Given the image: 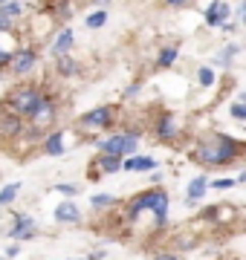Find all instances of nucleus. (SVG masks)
Wrapping results in <instances>:
<instances>
[{"label": "nucleus", "instance_id": "obj_1", "mask_svg": "<svg viewBox=\"0 0 246 260\" xmlns=\"http://www.w3.org/2000/svg\"><path fill=\"white\" fill-rule=\"evenodd\" d=\"M240 153H243V145L237 139H229V136H218V139L200 142V148H197V159L203 165H229V162H235Z\"/></svg>", "mask_w": 246, "mask_h": 260}, {"label": "nucleus", "instance_id": "obj_2", "mask_svg": "<svg viewBox=\"0 0 246 260\" xmlns=\"http://www.w3.org/2000/svg\"><path fill=\"white\" fill-rule=\"evenodd\" d=\"M41 99H44V95H41L35 87H15V90L6 95V107H9L12 113H18V116H32L35 107L41 104Z\"/></svg>", "mask_w": 246, "mask_h": 260}, {"label": "nucleus", "instance_id": "obj_3", "mask_svg": "<svg viewBox=\"0 0 246 260\" xmlns=\"http://www.w3.org/2000/svg\"><path fill=\"white\" fill-rule=\"evenodd\" d=\"M99 148L102 153L107 156H133V150H136V133H116V136H107L104 142H99Z\"/></svg>", "mask_w": 246, "mask_h": 260}, {"label": "nucleus", "instance_id": "obj_4", "mask_svg": "<svg viewBox=\"0 0 246 260\" xmlns=\"http://www.w3.org/2000/svg\"><path fill=\"white\" fill-rule=\"evenodd\" d=\"M148 214H153V229H162L168 220V194L165 191H148Z\"/></svg>", "mask_w": 246, "mask_h": 260}, {"label": "nucleus", "instance_id": "obj_5", "mask_svg": "<svg viewBox=\"0 0 246 260\" xmlns=\"http://www.w3.org/2000/svg\"><path fill=\"white\" fill-rule=\"evenodd\" d=\"M20 130H23L20 116H18V113H12L9 107H3V110H0V139H6V142L18 139Z\"/></svg>", "mask_w": 246, "mask_h": 260}, {"label": "nucleus", "instance_id": "obj_6", "mask_svg": "<svg viewBox=\"0 0 246 260\" xmlns=\"http://www.w3.org/2000/svg\"><path fill=\"white\" fill-rule=\"evenodd\" d=\"M113 121V107H96V110L84 113L81 119H78V124L87 130H96V127H107Z\"/></svg>", "mask_w": 246, "mask_h": 260}, {"label": "nucleus", "instance_id": "obj_7", "mask_svg": "<svg viewBox=\"0 0 246 260\" xmlns=\"http://www.w3.org/2000/svg\"><path fill=\"white\" fill-rule=\"evenodd\" d=\"M49 121H55V104L44 95V99H41V104L35 107V113H32V127L41 130V127H47Z\"/></svg>", "mask_w": 246, "mask_h": 260}, {"label": "nucleus", "instance_id": "obj_8", "mask_svg": "<svg viewBox=\"0 0 246 260\" xmlns=\"http://www.w3.org/2000/svg\"><path fill=\"white\" fill-rule=\"evenodd\" d=\"M9 237H15V240H32V237H35V220L26 217V214H18Z\"/></svg>", "mask_w": 246, "mask_h": 260}, {"label": "nucleus", "instance_id": "obj_9", "mask_svg": "<svg viewBox=\"0 0 246 260\" xmlns=\"http://www.w3.org/2000/svg\"><path fill=\"white\" fill-rule=\"evenodd\" d=\"M9 64H12V70H15V75H23L35 67V52H32V49H18V52H12Z\"/></svg>", "mask_w": 246, "mask_h": 260}, {"label": "nucleus", "instance_id": "obj_10", "mask_svg": "<svg viewBox=\"0 0 246 260\" xmlns=\"http://www.w3.org/2000/svg\"><path fill=\"white\" fill-rule=\"evenodd\" d=\"M229 12H232V9H229V3L214 0V3L208 6V12H206V23H208V26H220V23L229 18Z\"/></svg>", "mask_w": 246, "mask_h": 260}, {"label": "nucleus", "instance_id": "obj_11", "mask_svg": "<svg viewBox=\"0 0 246 260\" xmlns=\"http://www.w3.org/2000/svg\"><path fill=\"white\" fill-rule=\"evenodd\" d=\"M145 211H148V191L128 203V208H125V217H128V223H136V220H139Z\"/></svg>", "mask_w": 246, "mask_h": 260}, {"label": "nucleus", "instance_id": "obj_12", "mask_svg": "<svg viewBox=\"0 0 246 260\" xmlns=\"http://www.w3.org/2000/svg\"><path fill=\"white\" fill-rule=\"evenodd\" d=\"M122 168L125 171H136V174H142V171H153V168H157V159H151V156H128L122 162Z\"/></svg>", "mask_w": 246, "mask_h": 260}, {"label": "nucleus", "instance_id": "obj_13", "mask_svg": "<svg viewBox=\"0 0 246 260\" xmlns=\"http://www.w3.org/2000/svg\"><path fill=\"white\" fill-rule=\"evenodd\" d=\"M177 119L174 116H162L160 121H157V136L160 139H165V142H171V139H177Z\"/></svg>", "mask_w": 246, "mask_h": 260}, {"label": "nucleus", "instance_id": "obj_14", "mask_svg": "<svg viewBox=\"0 0 246 260\" xmlns=\"http://www.w3.org/2000/svg\"><path fill=\"white\" fill-rule=\"evenodd\" d=\"M55 220L58 223H78V220H81V211H78V205H73V203H61L55 208Z\"/></svg>", "mask_w": 246, "mask_h": 260}, {"label": "nucleus", "instance_id": "obj_15", "mask_svg": "<svg viewBox=\"0 0 246 260\" xmlns=\"http://www.w3.org/2000/svg\"><path fill=\"white\" fill-rule=\"evenodd\" d=\"M44 153L47 156H58V153H64V133H52L47 142H44Z\"/></svg>", "mask_w": 246, "mask_h": 260}, {"label": "nucleus", "instance_id": "obj_16", "mask_svg": "<svg viewBox=\"0 0 246 260\" xmlns=\"http://www.w3.org/2000/svg\"><path fill=\"white\" fill-rule=\"evenodd\" d=\"M96 168H102V174H116V171H122V159L102 153V156L96 159Z\"/></svg>", "mask_w": 246, "mask_h": 260}, {"label": "nucleus", "instance_id": "obj_17", "mask_svg": "<svg viewBox=\"0 0 246 260\" xmlns=\"http://www.w3.org/2000/svg\"><path fill=\"white\" fill-rule=\"evenodd\" d=\"M70 47H73V29H61V35L55 38V47H52V52H55V55H67V52H70Z\"/></svg>", "mask_w": 246, "mask_h": 260}, {"label": "nucleus", "instance_id": "obj_18", "mask_svg": "<svg viewBox=\"0 0 246 260\" xmlns=\"http://www.w3.org/2000/svg\"><path fill=\"white\" fill-rule=\"evenodd\" d=\"M206 188H208V179L206 177H194L189 182V203H197L200 197L206 194Z\"/></svg>", "mask_w": 246, "mask_h": 260}, {"label": "nucleus", "instance_id": "obj_19", "mask_svg": "<svg viewBox=\"0 0 246 260\" xmlns=\"http://www.w3.org/2000/svg\"><path fill=\"white\" fill-rule=\"evenodd\" d=\"M18 191H20V182H9V185L3 188V191H0V208H3V205H9L12 200L18 197Z\"/></svg>", "mask_w": 246, "mask_h": 260}, {"label": "nucleus", "instance_id": "obj_20", "mask_svg": "<svg viewBox=\"0 0 246 260\" xmlns=\"http://www.w3.org/2000/svg\"><path fill=\"white\" fill-rule=\"evenodd\" d=\"M20 12H23V3H18V0H6V6L0 9V15H6V18H18Z\"/></svg>", "mask_w": 246, "mask_h": 260}, {"label": "nucleus", "instance_id": "obj_21", "mask_svg": "<svg viewBox=\"0 0 246 260\" xmlns=\"http://www.w3.org/2000/svg\"><path fill=\"white\" fill-rule=\"evenodd\" d=\"M58 70H61V75H73L78 67H76V61H73L70 55H58Z\"/></svg>", "mask_w": 246, "mask_h": 260}, {"label": "nucleus", "instance_id": "obj_22", "mask_svg": "<svg viewBox=\"0 0 246 260\" xmlns=\"http://www.w3.org/2000/svg\"><path fill=\"white\" fill-rule=\"evenodd\" d=\"M104 23H107V12L104 9L93 12V15L87 18V29H99V26H104Z\"/></svg>", "mask_w": 246, "mask_h": 260}, {"label": "nucleus", "instance_id": "obj_23", "mask_svg": "<svg viewBox=\"0 0 246 260\" xmlns=\"http://www.w3.org/2000/svg\"><path fill=\"white\" fill-rule=\"evenodd\" d=\"M177 55H180L177 47H165L162 49V55H160V67H171L174 61H177Z\"/></svg>", "mask_w": 246, "mask_h": 260}, {"label": "nucleus", "instance_id": "obj_24", "mask_svg": "<svg viewBox=\"0 0 246 260\" xmlns=\"http://www.w3.org/2000/svg\"><path fill=\"white\" fill-rule=\"evenodd\" d=\"M90 203H93V208H104V205L110 208V205H113L116 200H113V197H110V194H96L93 200H90Z\"/></svg>", "mask_w": 246, "mask_h": 260}, {"label": "nucleus", "instance_id": "obj_25", "mask_svg": "<svg viewBox=\"0 0 246 260\" xmlns=\"http://www.w3.org/2000/svg\"><path fill=\"white\" fill-rule=\"evenodd\" d=\"M197 75H200V84H203V87H211V84H214V73H211L208 67H203Z\"/></svg>", "mask_w": 246, "mask_h": 260}, {"label": "nucleus", "instance_id": "obj_26", "mask_svg": "<svg viewBox=\"0 0 246 260\" xmlns=\"http://www.w3.org/2000/svg\"><path fill=\"white\" fill-rule=\"evenodd\" d=\"M55 191H58V194H64V197H76L78 194V188L76 185H67V182H64V185H58Z\"/></svg>", "mask_w": 246, "mask_h": 260}, {"label": "nucleus", "instance_id": "obj_27", "mask_svg": "<svg viewBox=\"0 0 246 260\" xmlns=\"http://www.w3.org/2000/svg\"><path fill=\"white\" fill-rule=\"evenodd\" d=\"M235 185V179H214L211 182V188H218V191H223V188H232Z\"/></svg>", "mask_w": 246, "mask_h": 260}, {"label": "nucleus", "instance_id": "obj_28", "mask_svg": "<svg viewBox=\"0 0 246 260\" xmlns=\"http://www.w3.org/2000/svg\"><path fill=\"white\" fill-rule=\"evenodd\" d=\"M232 116L235 119H246V107L243 104H232Z\"/></svg>", "mask_w": 246, "mask_h": 260}, {"label": "nucleus", "instance_id": "obj_29", "mask_svg": "<svg viewBox=\"0 0 246 260\" xmlns=\"http://www.w3.org/2000/svg\"><path fill=\"white\" fill-rule=\"evenodd\" d=\"M12 52H15V49H3V47H0V64H9Z\"/></svg>", "mask_w": 246, "mask_h": 260}, {"label": "nucleus", "instance_id": "obj_30", "mask_svg": "<svg viewBox=\"0 0 246 260\" xmlns=\"http://www.w3.org/2000/svg\"><path fill=\"white\" fill-rule=\"evenodd\" d=\"M18 243H12V246H9V249H6V251H3V257H18Z\"/></svg>", "mask_w": 246, "mask_h": 260}, {"label": "nucleus", "instance_id": "obj_31", "mask_svg": "<svg viewBox=\"0 0 246 260\" xmlns=\"http://www.w3.org/2000/svg\"><path fill=\"white\" fill-rule=\"evenodd\" d=\"M9 29H12V20L6 15H0V32H9Z\"/></svg>", "mask_w": 246, "mask_h": 260}, {"label": "nucleus", "instance_id": "obj_32", "mask_svg": "<svg viewBox=\"0 0 246 260\" xmlns=\"http://www.w3.org/2000/svg\"><path fill=\"white\" fill-rule=\"evenodd\" d=\"M153 260H180V257H177V254H157Z\"/></svg>", "mask_w": 246, "mask_h": 260}, {"label": "nucleus", "instance_id": "obj_33", "mask_svg": "<svg viewBox=\"0 0 246 260\" xmlns=\"http://www.w3.org/2000/svg\"><path fill=\"white\" fill-rule=\"evenodd\" d=\"M165 3H168V6H186L189 0H165Z\"/></svg>", "mask_w": 246, "mask_h": 260}, {"label": "nucleus", "instance_id": "obj_34", "mask_svg": "<svg viewBox=\"0 0 246 260\" xmlns=\"http://www.w3.org/2000/svg\"><path fill=\"white\" fill-rule=\"evenodd\" d=\"M0 3H6V0H0Z\"/></svg>", "mask_w": 246, "mask_h": 260}, {"label": "nucleus", "instance_id": "obj_35", "mask_svg": "<svg viewBox=\"0 0 246 260\" xmlns=\"http://www.w3.org/2000/svg\"><path fill=\"white\" fill-rule=\"evenodd\" d=\"M90 260H93V257H90Z\"/></svg>", "mask_w": 246, "mask_h": 260}]
</instances>
